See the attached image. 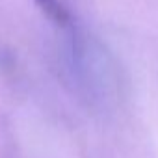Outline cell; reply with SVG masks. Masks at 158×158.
I'll return each instance as SVG.
<instances>
[{
  "label": "cell",
  "mask_w": 158,
  "mask_h": 158,
  "mask_svg": "<svg viewBox=\"0 0 158 158\" xmlns=\"http://www.w3.org/2000/svg\"><path fill=\"white\" fill-rule=\"evenodd\" d=\"M35 2H37V6L47 13V17L52 19L56 24H60V26H63V28H67V26L73 24L69 11L65 10V6L60 2V0H35Z\"/></svg>",
  "instance_id": "1"
}]
</instances>
